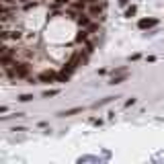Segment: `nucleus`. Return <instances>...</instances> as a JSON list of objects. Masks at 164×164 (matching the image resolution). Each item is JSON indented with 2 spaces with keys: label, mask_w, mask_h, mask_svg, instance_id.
Masks as SVG:
<instances>
[{
  "label": "nucleus",
  "mask_w": 164,
  "mask_h": 164,
  "mask_svg": "<svg viewBox=\"0 0 164 164\" xmlns=\"http://www.w3.org/2000/svg\"><path fill=\"white\" fill-rule=\"evenodd\" d=\"M14 74H17V76H27V74H29V66H27V64H17V62H14Z\"/></svg>",
  "instance_id": "f257e3e1"
},
{
  "label": "nucleus",
  "mask_w": 164,
  "mask_h": 164,
  "mask_svg": "<svg viewBox=\"0 0 164 164\" xmlns=\"http://www.w3.org/2000/svg\"><path fill=\"white\" fill-rule=\"evenodd\" d=\"M55 94H60V90H45V92H43V96H45V99H49V96H55Z\"/></svg>",
  "instance_id": "0eeeda50"
},
{
  "label": "nucleus",
  "mask_w": 164,
  "mask_h": 164,
  "mask_svg": "<svg viewBox=\"0 0 164 164\" xmlns=\"http://www.w3.org/2000/svg\"><path fill=\"white\" fill-rule=\"evenodd\" d=\"M156 23H158L156 19H142V21L137 23V27H140V29H150V27H154Z\"/></svg>",
  "instance_id": "7ed1b4c3"
},
{
  "label": "nucleus",
  "mask_w": 164,
  "mask_h": 164,
  "mask_svg": "<svg viewBox=\"0 0 164 164\" xmlns=\"http://www.w3.org/2000/svg\"><path fill=\"white\" fill-rule=\"evenodd\" d=\"M82 111V107H74V109H68V111H64L62 115L64 117H70V115H76V113H80Z\"/></svg>",
  "instance_id": "39448f33"
},
{
  "label": "nucleus",
  "mask_w": 164,
  "mask_h": 164,
  "mask_svg": "<svg viewBox=\"0 0 164 164\" xmlns=\"http://www.w3.org/2000/svg\"><path fill=\"white\" fill-rule=\"evenodd\" d=\"M127 76H129L127 72H123V74H117V76H113V80L109 82V84H121V82L127 80Z\"/></svg>",
  "instance_id": "20e7f679"
},
{
  "label": "nucleus",
  "mask_w": 164,
  "mask_h": 164,
  "mask_svg": "<svg viewBox=\"0 0 164 164\" xmlns=\"http://www.w3.org/2000/svg\"><path fill=\"white\" fill-rule=\"evenodd\" d=\"M53 78H58L53 70H45V72H41V74H39V80L41 82H51Z\"/></svg>",
  "instance_id": "f03ea898"
},
{
  "label": "nucleus",
  "mask_w": 164,
  "mask_h": 164,
  "mask_svg": "<svg viewBox=\"0 0 164 164\" xmlns=\"http://www.w3.org/2000/svg\"><path fill=\"white\" fill-rule=\"evenodd\" d=\"M31 99H33V94H21L19 96V101H23V103H29Z\"/></svg>",
  "instance_id": "6e6552de"
},
{
  "label": "nucleus",
  "mask_w": 164,
  "mask_h": 164,
  "mask_svg": "<svg viewBox=\"0 0 164 164\" xmlns=\"http://www.w3.org/2000/svg\"><path fill=\"white\" fill-rule=\"evenodd\" d=\"M135 12H137V6H135V4H131V6H127V10H125V17H129V19H131Z\"/></svg>",
  "instance_id": "423d86ee"
}]
</instances>
